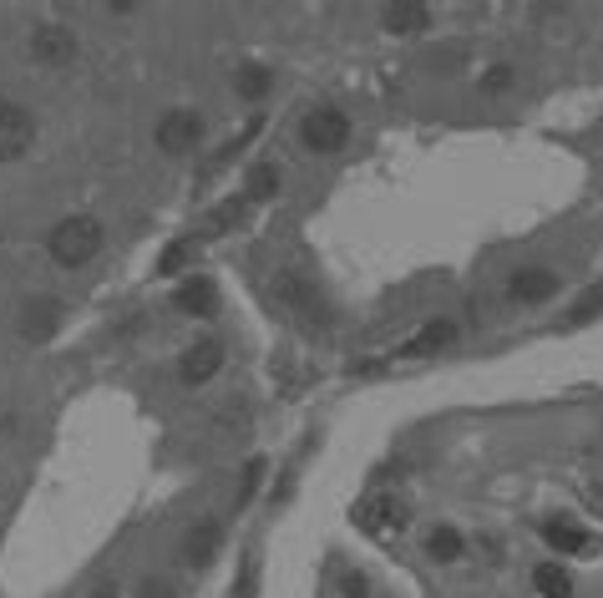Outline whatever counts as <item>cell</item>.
Masks as SVG:
<instances>
[{
  "mask_svg": "<svg viewBox=\"0 0 603 598\" xmlns=\"http://www.w3.org/2000/svg\"><path fill=\"white\" fill-rule=\"evenodd\" d=\"M102 239L107 234H102V223L92 213H71V218H61L56 229H51L46 249H51V259L61 269H82V264H92L102 254Z\"/></svg>",
  "mask_w": 603,
  "mask_h": 598,
  "instance_id": "obj_1",
  "label": "cell"
},
{
  "mask_svg": "<svg viewBox=\"0 0 603 598\" xmlns=\"http://www.w3.org/2000/svg\"><path fill=\"white\" fill-rule=\"evenodd\" d=\"M355 522H360V533H365V538L391 543V538H401V533H406L411 507H406V497H401V492H370V497H360Z\"/></svg>",
  "mask_w": 603,
  "mask_h": 598,
  "instance_id": "obj_2",
  "label": "cell"
},
{
  "mask_svg": "<svg viewBox=\"0 0 603 598\" xmlns=\"http://www.w3.org/2000/svg\"><path fill=\"white\" fill-rule=\"evenodd\" d=\"M274 299L299 320V325H310V330H325L330 325V310H325V299L315 294V284H305L299 274H279L274 279Z\"/></svg>",
  "mask_w": 603,
  "mask_h": 598,
  "instance_id": "obj_3",
  "label": "cell"
},
{
  "mask_svg": "<svg viewBox=\"0 0 603 598\" xmlns=\"http://www.w3.org/2000/svg\"><path fill=\"white\" fill-rule=\"evenodd\" d=\"M31 142H36V117L11 102V97H0V163H16L31 153Z\"/></svg>",
  "mask_w": 603,
  "mask_h": 598,
  "instance_id": "obj_4",
  "label": "cell"
},
{
  "mask_svg": "<svg viewBox=\"0 0 603 598\" xmlns=\"http://www.w3.org/2000/svg\"><path fill=\"white\" fill-rule=\"evenodd\" d=\"M299 132H305L310 153H340V147L350 142V117H345L340 107H315Z\"/></svg>",
  "mask_w": 603,
  "mask_h": 598,
  "instance_id": "obj_5",
  "label": "cell"
},
{
  "mask_svg": "<svg viewBox=\"0 0 603 598\" xmlns=\"http://www.w3.org/2000/svg\"><path fill=\"white\" fill-rule=\"evenodd\" d=\"M153 137H158V147L168 158H183V153H193V147L203 142V117L198 112H168Z\"/></svg>",
  "mask_w": 603,
  "mask_h": 598,
  "instance_id": "obj_6",
  "label": "cell"
},
{
  "mask_svg": "<svg viewBox=\"0 0 603 598\" xmlns=\"http://www.w3.org/2000/svg\"><path fill=\"white\" fill-rule=\"evenodd\" d=\"M218 365H223V345H218L213 335H203L198 345L183 350V360H178V381H183V386H203V381L218 376Z\"/></svg>",
  "mask_w": 603,
  "mask_h": 598,
  "instance_id": "obj_7",
  "label": "cell"
},
{
  "mask_svg": "<svg viewBox=\"0 0 603 598\" xmlns=\"http://www.w3.org/2000/svg\"><path fill=\"white\" fill-rule=\"evenodd\" d=\"M543 543L568 553V558H593L598 553V538L588 528H578V522H568V517H548L543 522Z\"/></svg>",
  "mask_w": 603,
  "mask_h": 598,
  "instance_id": "obj_8",
  "label": "cell"
},
{
  "mask_svg": "<svg viewBox=\"0 0 603 598\" xmlns=\"http://www.w3.org/2000/svg\"><path fill=\"white\" fill-rule=\"evenodd\" d=\"M31 61H41V66L77 61V36H71L66 26H36L31 31Z\"/></svg>",
  "mask_w": 603,
  "mask_h": 598,
  "instance_id": "obj_9",
  "label": "cell"
},
{
  "mask_svg": "<svg viewBox=\"0 0 603 598\" xmlns=\"http://www.w3.org/2000/svg\"><path fill=\"white\" fill-rule=\"evenodd\" d=\"M507 294L517 299V305H548V299L558 294V274L553 269H517Z\"/></svg>",
  "mask_w": 603,
  "mask_h": 598,
  "instance_id": "obj_10",
  "label": "cell"
},
{
  "mask_svg": "<svg viewBox=\"0 0 603 598\" xmlns=\"http://www.w3.org/2000/svg\"><path fill=\"white\" fill-rule=\"evenodd\" d=\"M451 340H457V325H451V320H431L416 340H406V345L396 350V360H421V355H436V350H446Z\"/></svg>",
  "mask_w": 603,
  "mask_h": 598,
  "instance_id": "obj_11",
  "label": "cell"
},
{
  "mask_svg": "<svg viewBox=\"0 0 603 598\" xmlns=\"http://www.w3.org/2000/svg\"><path fill=\"white\" fill-rule=\"evenodd\" d=\"M173 305L183 315H213L218 310V284L213 279H183L178 294H173Z\"/></svg>",
  "mask_w": 603,
  "mask_h": 598,
  "instance_id": "obj_12",
  "label": "cell"
},
{
  "mask_svg": "<svg viewBox=\"0 0 603 598\" xmlns=\"http://www.w3.org/2000/svg\"><path fill=\"white\" fill-rule=\"evenodd\" d=\"M431 26V6H421V0H396V6H386V31L391 36H416Z\"/></svg>",
  "mask_w": 603,
  "mask_h": 598,
  "instance_id": "obj_13",
  "label": "cell"
},
{
  "mask_svg": "<svg viewBox=\"0 0 603 598\" xmlns=\"http://www.w3.org/2000/svg\"><path fill=\"white\" fill-rule=\"evenodd\" d=\"M218 543H223V528H218V522H198V528L188 533V548H183L188 568H208L213 553H218Z\"/></svg>",
  "mask_w": 603,
  "mask_h": 598,
  "instance_id": "obj_14",
  "label": "cell"
},
{
  "mask_svg": "<svg viewBox=\"0 0 603 598\" xmlns=\"http://www.w3.org/2000/svg\"><path fill=\"white\" fill-rule=\"evenodd\" d=\"M56 320H61L56 299H36V305H26V315H21V335H26V340H51V335H56Z\"/></svg>",
  "mask_w": 603,
  "mask_h": 598,
  "instance_id": "obj_15",
  "label": "cell"
},
{
  "mask_svg": "<svg viewBox=\"0 0 603 598\" xmlns=\"http://www.w3.org/2000/svg\"><path fill=\"white\" fill-rule=\"evenodd\" d=\"M533 588H538V598H568L573 578L563 563H543V568H533Z\"/></svg>",
  "mask_w": 603,
  "mask_h": 598,
  "instance_id": "obj_16",
  "label": "cell"
},
{
  "mask_svg": "<svg viewBox=\"0 0 603 598\" xmlns=\"http://www.w3.org/2000/svg\"><path fill=\"white\" fill-rule=\"evenodd\" d=\"M462 548H467V543H462L457 528H431V533H426V553H431L436 563H457Z\"/></svg>",
  "mask_w": 603,
  "mask_h": 598,
  "instance_id": "obj_17",
  "label": "cell"
},
{
  "mask_svg": "<svg viewBox=\"0 0 603 598\" xmlns=\"http://www.w3.org/2000/svg\"><path fill=\"white\" fill-rule=\"evenodd\" d=\"M234 87H239V97H249V102H259V97H269V87H274V77L264 66H239V77H234Z\"/></svg>",
  "mask_w": 603,
  "mask_h": 598,
  "instance_id": "obj_18",
  "label": "cell"
},
{
  "mask_svg": "<svg viewBox=\"0 0 603 598\" xmlns=\"http://www.w3.org/2000/svg\"><path fill=\"white\" fill-rule=\"evenodd\" d=\"M279 193V173L269 168V163H259L254 173H249V188H244V198L249 203H264V198H274Z\"/></svg>",
  "mask_w": 603,
  "mask_h": 598,
  "instance_id": "obj_19",
  "label": "cell"
},
{
  "mask_svg": "<svg viewBox=\"0 0 603 598\" xmlns=\"http://www.w3.org/2000/svg\"><path fill=\"white\" fill-rule=\"evenodd\" d=\"M198 244H203L198 234H193V239H178V244H173V249L163 254V264H158V274H178V269H183V264L193 259V249H198Z\"/></svg>",
  "mask_w": 603,
  "mask_h": 598,
  "instance_id": "obj_20",
  "label": "cell"
},
{
  "mask_svg": "<svg viewBox=\"0 0 603 598\" xmlns=\"http://www.w3.org/2000/svg\"><path fill=\"white\" fill-rule=\"evenodd\" d=\"M507 87H512V66H492L487 77H482V92H487V97H502Z\"/></svg>",
  "mask_w": 603,
  "mask_h": 598,
  "instance_id": "obj_21",
  "label": "cell"
},
{
  "mask_svg": "<svg viewBox=\"0 0 603 598\" xmlns=\"http://www.w3.org/2000/svg\"><path fill=\"white\" fill-rule=\"evenodd\" d=\"M259 477H264V462H259V457H254V462H249V467H244V482H239V507H244V502H249V497H254V487H259Z\"/></svg>",
  "mask_w": 603,
  "mask_h": 598,
  "instance_id": "obj_22",
  "label": "cell"
},
{
  "mask_svg": "<svg viewBox=\"0 0 603 598\" xmlns=\"http://www.w3.org/2000/svg\"><path fill=\"white\" fill-rule=\"evenodd\" d=\"M142 598H178V588H173L168 578H147V583H142Z\"/></svg>",
  "mask_w": 603,
  "mask_h": 598,
  "instance_id": "obj_23",
  "label": "cell"
},
{
  "mask_svg": "<svg viewBox=\"0 0 603 598\" xmlns=\"http://www.w3.org/2000/svg\"><path fill=\"white\" fill-rule=\"evenodd\" d=\"M345 593H350V598H365V578H360V573H345Z\"/></svg>",
  "mask_w": 603,
  "mask_h": 598,
  "instance_id": "obj_24",
  "label": "cell"
},
{
  "mask_svg": "<svg viewBox=\"0 0 603 598\" xmlns=\"http://www.w3.org/2000/svg\"><path fill=\"white\" fill-rule=\"evenodd\" d=\"M588 512H598V517H603V482H598V487H588Z\"/></svg>",
  "mask_w": 603,
  "mask_h": 598,
  "instance_id": "obj_25",
  "label": "cell"
},
{
  "mask_svg": "<svg viewBox=\"0 0 603 598\" xmlns=\"http://www.w3.org/2000/svg\"><path fill=\"white\" fill-rule=\"evenodd\" d=\"M92 598H122V593H117V583H97V593H92Z\"/></svg>",
  "mask_w": 603,
  "mask_h": 598,
  "instance_id": "obj_26",
  "label": "cell"
}]
</instances>
